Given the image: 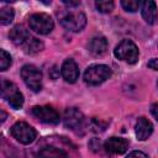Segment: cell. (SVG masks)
Returning a JSON list of instances; mask_svg holds the SVG:
<instances>
[{"label": "cell", "mask_w": 158, "mask_h": 158, "mask_svg": "<svg viewBox=\"0 0 158 158\" xmlns=\"http://www.w3.org/2000/svg\"><path fill=\"white\" fill-rule=\"evenodd\" d=\"M60 25L70 32H79L86 25V16L81 11L77 10H63L58 14Z\"/></svg>", "instance_id": "6da1fadb"}, {"label": "cell", "mask_w": 158, "mask_h": 158, "mask_svg": "<svg viewBox=\"0 0 158 158\" xmlns=\"http://www.w3.org/2000/svg\"><path fill=\"white\" fill-rule=\"evenodd\" d=\"M112 72L110 69V67L105 65V64H94L90 65L85 73H84V80L85 83L90 84V85H99L101 83H104L105 80H107L111 77Z\"/></svg>", "instance_id": "7a4b0ae2"}, {"label": "cell", "mask_w": 158, "mask_h": 158, "mask_svg": "<svg viewBox=\"0 0 158 158\" xmlns=\"http://www.w3.org/2000/svg\"><path fill=\"white\" fill-rule=\"evenodd\" d=\"M28 25L30 28L38 35H48L54 27V22L52 17L44 12L31 15L28 17Z\"/></svg>", "instance_id": "3957f363"}, {"label": "cell", "mask_w": 158, "mask_h": 158, "mask_svg": "<svg viewBox=\"0 0 158 158\" xmlns=\"http://www.w3.org/2000/svg\"><path fill=\"white\" fill-rule=\"evenodd\" d=\"M114 53H115V56H116L118 59H121V60H123V62H126V63H128V64H135V63H137V60H138V54H139L137 46H136L132 41H130V40H123V41H121V42L116 46Z\"/></svg>", "instance_id": "277c9868"}, {"label": "cell", "mask_w": 158, "mask_h": 158, "mask_svg": "<svg viewBox=\"0 0 158 158\" xmlns=\"http://www.w3.org/2000/svg\"><path fill=\"white\" fill-rule=\"evenodd\" d=\"M1 95L14 109H21L23 105V95L17 89V86L7 80H2L1 83Z\"/></svg>", "instance_id": "5b68a950"}, {"label": "cell", "mask_w": 158, "mask_h": 158, "mask_svg": "<svg viewBox=\"0 0 158 158\" xmlns=\"http://www.w3.org/2000/svg\"><path fill=\"white\" fill-rule=\"evenodd\" d=\"M11 136L22 144H31L36 139V131L26 122H16L11 130Z\"/></svg>", "instance_id": "8992f818"}, {"label": "cell", "mask_w": 158, "mask_h": 158, "mask_svg": "<svg viewBox=\"0 0 158 158\" xmlns=\"http://www.w3.org/2000/svg\"><path fill=\"white\" fill-rule=\"evenodd\" d=\"M21 77L25 84L32 91H40L42 89V73L35 65L26 64L21 69Z\"/></svg>", "instance_id": "52a82bcc"}, {"label": "cell", "mask_w": 158, "mask_h": 158, "mask_svg": "<svg viewBox=\"0 0 158 158\" xmlns=\"http://www.w3.org/2000/svg\"><path fill=\"white\" fill-rule=\"evenodd\" d=\"M63 122L67 128L74 132H79V130H83L85 127V117L75 107H69L64 111Z\"/></svg>", "instance_id": "ba28073f"}, {"label": "cell", "mask_w": 158, "mask_h": 158, "mask_svg": "<svg viewBox=\"0 0 158 158\" xmlns=\"http://www.w3.org/2000/svg\"><path fill=\"white\" fill-rule=\"evenodd\" d=\"M32 115L40 120L43 123L48 125H57L59 122V115L58 112L51 107V106H33L32 107Z\"/></svg>", "instance_id": "9c48e42d"}, {"label": "cell", "mask_w": 158, "mask_h": 158, "mask_svg": "<svg viewBox=\"0 0 158 158\" xmlns=\"http://www.w3.org/2000/svg\"><path fill=\"white\" fill-rule=\"evenodd\" d=\"M104 148L112 154H122L127 151L128 148V141L121 137H110L105 144Z\"/></svg>", "instance_id": "30bf717a"}, {"label": "cell", "mask_w": 158, "mask_h": 158, "mask_svg": "<svg viewBox=\"0 0 158 158\" xmlns=\"http://www.w3.org/2000/svg\"><path fill=\"white\" fill-rule=\"evenodd\" d=\"M60 73H62V77L64 78V80L68 83H75L77 79L79 78V69H78L77 63L73 59L64 60V63L62 64V68H60Z\"/></svg>", "instance_id": "8fae6325"}, {"label": "cell", "mask_w": 158, "mask_h": 158, "mask_svg": "<svg viewBox=\"0 0 158 158\" xmlns=\"http://www.w3.org/2000/svg\"><path fill=\"white\" fill-rule=\"evenodd\" d=\"M136 137L139 141H146L153 132V125L152 122L146 117H139L136 122Z\"/></svg>", "instance_id": "7c38bea8"}, {"label": "cell", "mask_w": 158, "mask_h": 158, "mask_svg": "<svg viewBox=\"0 0 158 158\" xmlns=\"http://www.w3.org/2000/svg\"><path fill=\"white\" fill-rule=\"evenodd\" d=\"M141 10H142V17L148 25H154L157 22L158 11L154 1H151V0L143 1L141 5Z\"/></svg>", "instance_id": "4fadbf2b"}, {"label": "cell", "mask_w": 158, "mask_h": 158, "mask_svg": "<svg viewBox=\"0 0 158 158\" xmlns=\"http://www.w3.org/2000/svg\"><path fill=\"white\" fill-rule=\"evenodd\" d=\"M30 36L31 35L28 33V31L22 25H16L9 32V37L12 41V43H15L16 46H21V47L30 38Z\"/></svg>", "instance_id": "5bb4252c"}, {"label": "cell", "mask_w": 158, "mask_h": 158, "mask_svg": "<svg viewBox=\"0 0 158 158\" xmlns=\"http://www.w3.org/2000/svg\"><path fill=\"white\" fill-rule=\"evenodd\" d=\"M89 52L94 56H102L107 51V41L102 36H96L90 40L88 44Z\"/></svg>", "instance_id": "9a60e30c"}, {"label": "cell", "mask_w": 158, "mask_h": 158, "mask_svg": "<svg viewBox=\"0 0 158 158\" xmlns=\"http://www.w3.org/2000/svg\"><path fill=\"white\" fill-rule=\"evenodd\" d=\"M22 49L27 54H36L43 49V43L38 38L30 36V38L22 44Z\"/></svg>", "instance_id": "2e32d148"}, {"label": "cell", "mask_w": 158, "mask_h": 158, "mask_svg": "<svg viewBox=\"0 0 158 158\" xmlns=\"http://www.w3.org/2000/svg\"><path fill=\"white\" fill-rule=\"evenodd\" d=\"M38 158H68V156L64 151L53 146H48L40 151Z\"/></svg>", "instance_id": "e0dca14e"}, {"label": "cell", "mask_w": 158, "mask_h": 158, "mask_svg": "<svg viewBox=\"0 0 158 158\" xmlns=\"http://www.w3.org/2000/svg\"><path fill=\"white\" fill-rule=\"evenodd\" d=\"M14 20V10L11 7H2L0 11V23L6 26L10 25Z\"/></svg>", "instance_id": "ac0fdd59"}, {"label": "cell", "mask_w": 158, "mask_h": 158, "mask_svg": "<svg viewBox=\"0 0 158 158\" xmlns=\"http://www.w3.org/2000/svg\"><path fill=\"white\" fill-rule=\"evenodd\" d=\"M95 6L98 11L102 14H109L114 10V2L111 0H99L95 2Z\"/></svg>", "instance_id": "d6986e66"}, {"label": "cell", "mask_w": 158, "mask_h": 158, "mask_svg": "<svg viewBox=\"0 0 158 158\" xmlns=\"http://www.w3.org/2000/svg\"><path fill=\"white\" fill-rule=\"evenodd\" d=\"M141 5H142V2L138 0H122L121 1V6L126 11H130V12H136Z\"/></svg>", "instance_id": "ffe728a7"}, {"label": "cell", "mask_w": 158, "mask_h": 158, "mask_svg": "<svg viewBox=\"0 0 158 158\" xmlns=\"http://www.w3.org/2000/svg\"><path fill=\"white\" fill-rule=\"evenodd\" d=\"M10 65H11V56L5 49H0V69L5 72Z\"/></svg>", "instance_id": "44dd1931"}, {"label": "cell", "mask_w": 158, "mask_h": 158, "mask_svg": "<svg viewBox=\"0 0 158 158\" xmlns=\"http://www.w3.org/2000/svg\"><path fill=\"white\" fill-rule=\"evenodd\" d=\"M106 126H107L106 122H102L101 120H98V118H93L90 122V127L94 132H102V131H105Z\"/></svg>", "instance_id": "7402d4cb"}, {"label": "cell", "mask_w": 158, "mask_h": 158, "mask_svg": "<svg viewBox=\"0 0 158 158\" xmlns=\"http://www.w3.org/2000/svg\"><path fill=\"white\" fill-rule=\"evenodd\" d=\"M126 158H148V157H147V154H144L143 152L133 151V152H131Z\"/></svg>", "instance_id": "603a6c76"}, {"label": "cell", "mask_w": 158, "mask_h": 158, "mask_svg": "<svg viewBox=\"0 0 158 158\" xmlns=\"http://www.w3.org/2000/svg\"><path fill=\"white\" fill-rule=\"evenodd\" d=\"M148 67L153 70H158V58H152L148 62Z\"/></svg>", "instance_id": "cb8c5ba5"}, {"label": "cell", "mask_w": 158, "mask_h": 158, "mask_svg": "<svg viewBox=\"0 0 158 158\" xmlns=\"http://www.w3.org/2000/svg\"><path fill=\"white\" fill-rule=\"evenodd\" d=\"M151 112H152L153 117L158 121V104H157V102H156V104H152V106H151Z\"/></svg>", "instance_id": "d4e9b609"}, {"label": "cell", "mask_w": 158, "mask_h": 158, "mask_svg": "<svg viewBox=\"0 0 158 158\" xmlns=\"http://www.w3.org/2000/svg\"><path fill=\"white\" fill-rule=\"evenodd\" d=\"M63 4L68 5L69 7H74V6H79L80 1H67V0H63Z\"/></svg>", "instance_id": "484cf974"}, {"label": "cell", "mask_w": 158, "mask_h": 158, "mask_svg": "<svg viewBox=\"0 0 158 158\" xmlns=\"http://www.w3.org/2000/svg\"><path fill=\"white\" fill-rule=\"evenodd\" d=\"M5 118H6V114H5L4 111H1V121L4 122V121H5Z\"/></svg>", "instance_id": "4316f807"}, {"label": "cell", "mask_w": 158, "mask_h": 158, "mask_svg": "<svg viewBox=\"0 0 158 158\" xmlns=\"http://www.w3.org/2000/svg\"><path fill=\"white\" fill-rule=\"evenodd\" d=\"M157 85H158V83H157Z\"/></svg>", "instance_id": "83f0119b"}]
</instances>
